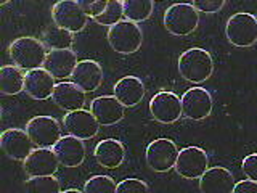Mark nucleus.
Returning a JSON list of instances; mask_svg holds the SVG:
<instances>
[{
    "mask_svg": "<svg viewBox=\"0 0 257 193\" xmlns=\"http://www.w3.org/2000/svg\"><path fill=\"white\" fill-rule=\"evenodd\" d=\"M47 53L48 52L45 50L42 40L31 36L15 39L8 47V55H10L13 64L26 72L44 68Z\"/></svg>",
    "mask_w": 257,
    "mask_h": 193,
    "instance_id": "f257e3e1",
    "label": "nucleus"
},
{
    "mask_svg": "<svg viewBox=\"0 0 257 193\" xmlns=\"http://www.w3.org/2000/svg\"><path fill=\"white\" fill-rule=\"evenodd\" d=\"M179 71L185 80L201 84L207 80L214 72V60L204 48L193 47L179 56Z\"/></svg>",
    "mask_w": 257,
    "mask_h": 193,
    "instance_id": "f03ea898",
    "label": "nucleus"
},
{
    "mask_svg": "<svg viewBox=\"0 0 257 193\" xmlns=\"http://www.w3.org/2000/svg\"><path fill=\"white\" fill-rule=\"evenodd\" d=\"M108 42L114 52L120 55H132L139 52L143 42V32L137 23L122 20L108 29Z\"/></svg>",
    "mask_w": 257,
    "mask_h": 193,
    "instance_id": "7ed1b4c3",
    "label": "nucleus"
},
{
    "mask_svg": "<svg viewBox=\"0 0 257 193\" xmlns=\"http://www.w3.org/2000/svg\"><path fill=\"white\" fill-rule=\"evenodd\" d=\"M199 12L193 4H174L164 13V28L172 36H190L198 28Z\"/></svg>",
    "mask_w": 257,
    "mask_h": 193,
    "instance_id": "20e7f679",
    "label": "nucleus"
},
{
    "mask_svg": "<svg viewBox=\"0 0 257 193\" xmlns=\"http://www.w3.org/2000/svg\"><path fill=\"white\" fill-rule=\"evenodd\" d=\"M225 36L235 47H252L257 42V18L246 12L231 15L225 26Z\"/></svg>",
    "mask_w": 257,
    "mask_h": 193,
    "instance_id": "39448f33",
    "label": "nucleus"
},
{
    "mask_svg": "<svg viewBox=\"0 0 257 193\" xmlns=\"http://www.w3.org/2000/svg\"><path fill=\"white\" fill-rule=\"evenodd\" d=\"M52 20L55 26L64 31L80 32L88 23V15L84 12L80 2L76 0H60L52 7Z\"/></svg>",
    "mask_w": 257,
    "mask_h": 193,
    "instance_id": "423d86ee",
    "label": "nucleus"
},
{
    "mask_svg": "<svg viewBox=\"0 0 257 193\" xmlns=\"http://www.w3.org/2000/svg\"><path fill=\"white\" fill-rule=\"evenodd\" d=\"M24 131L37 148H53L61 139V127L52 116H34L28 121Z\"/></svg>",
    "mask_w": 257,
    "mask_h": 193,
    "instance_id": "0eeeda50",
    "label": "nucleus"
},
{
    "mask_svg": "<svg viewBox=\"0 0 257 193\" xmlns=\"http://www.w3.org/2000/svg\"><path fill=\"white\" fill-rule=\"evenodd\" d=\"M145 158H147L148 167L155 172H169L172 167H175L179 148L169 139H156L147 147Z\"/></svg>",
    "mask_w": 257,
    "mask_h": 193,
    "instance_id": "6e6552de",
    "label": "nucleus"
},
{
    "mask_svg": "<svg viewBox=\"0 0 257 193\" xmlns=\"http://www.w3.org/2000/svg\"><path fill=\"white\" fill-rule=\"evenodd\" d=\"M182 115L191 121H203L212 113V95L204 87H191L182 95Z\"/></svg>",
    "mask_w": 257,
    "mask_h": 193,
    "instance_id": "1a4fd4ad",
    "label": "nucleus"
},
{
    "mask_svg": "<svg viewBox=\"0 0 257 193\" xmlns=\"http://www.w3.org/2000/svg\"><path fill=\"white\" fill-rule=\"evenodd\" d=\"M207 153L199 147H185L179 151L175 171L180 177L188 180L199 179L207 171Z\"/></svg>",
    "mask_w": 257,
    "mask_h": 193,
    "instance_id": "9d476101",
    "label": "nucleus"
},
{
    "mask_svg": "<svg viewBox=\"0 0 257 193\" xmlns=\"http://www.w3.org/2000/svg\"><path fill=\"white\" fill-rule=\"evenodd\" d=\"M150 113L155 121L161 124H172L179 121L182 115V102L174 92H158L150 100Z\"/></svg>",
    "mask_w": 257,
    "mask_h": 193,
    "instance_id": "9b49d317",
    "label": "nucleus"
},
{
    "mask_svg": "<svg viewBox=\"0 0 257 193\" xmlns=\"http://www.w3.org/2000/svg\"><path fill=\"white\" fill-rule=\"evenodd\" d=\"M0 147L4 153L15 161H26V158L34 151V143L24 129H5L0 134Z\"/></svg>",
    "mask_w": 257,
    "mask_h": 193,
    "instance_id": "f8f14e48",
    "label": "nucleus"
},
{
    "mask_svg": "<svg viewBox=\"0 0 257 193\" xmlns=\"http://www.w3.org/2000/svg\"><path fill=\"white\" fill-rule=\"evenodd\" d=\"M63 126H64V131L69 135L77 137L80 140L93 139L100 131V124L92 115V111H87L84 108L66 113V116L63 119Z\"/></svg>",
    "mask_w": 257,
    "mask_h": 193,
    "instance_id": "ddd939ff",
    "label": "nucleus"
},
{
    "mask_svg": "<svg viewBox=\"0 0 257 193\" xmlns=\"http://www.w3.org/2000/svg\"><path fill=\"white\" fill-rule=\"evenodd\" d=\"M90 111L100 126H114L119 121H122L125 115V107L114 95H103L92 100Z\"/></svg>",
    "mask_w": 257,
    "mask_h": 193,
    "instance_id": "4468645a",
    "label": "nucleus"
},
{
    "mask_svg": "<svg viewBox=\"0 0 257 193\" xmlns=\"http://www.w3.org/2000/svg\"><path fill=\"white\" fill-rule=\"evenodd\" d=\"M235 177L223 166L209 167L199 177L201 193H231L235 188Z\"/></svg>",
    "mask_w": 257,
    "mask_h": 193,
    "instance_id": "2eb2a0df",
    "label": "nucleus"
},
{
    "mask_svg": "<svg viewBox=\"0 0 257 193\" xmlns=\"http://www.w3.org/2000/svg\"><path fill=\"white\" fill-rule=\"evenodd\" d=\"M58 159L52 148H36L24 161V172L29 177L53 175L58 169Z\"/></svg>",
    "mask_w": 257,
    "mask_h": 193,
    "instance_id": "dca6fc26",
    "label": "nucleus"
},
{
    "mask_svg": "<svg viewBox=\"0 0 257 193\" xmlns=\"http://www.w3.org/2000/svg\"><path fill=\"white\" fill-rule=\"evenodd\" d=\"M58 163L64 167H77L84 163L85 145L84 140L72 135H64L53 147Z\"/></svg>",
    "mask_w": 257,
    "mask_h": 193,
    "instance_id": "f3484780",
    "label": "nucleus"
},
{
    "mask_svg": "<svg viewBox=\"0 0 257 193\" xmlns=\"http://www.w3.org/2000/svg\"><path fill=\"white\" fill-rule=\"evenodd\" d=\"M55 77L44 68L32 69L26 72L24 79V92L34 100H47L53 95Z\"/></svg>",
    "mask_w": 257,
    "mask_h": 193,
    "instance_id": "a211bd4d",
    "label": "nucleus"
},
{
    "mask_svg": "<svg viewBox=\"0 0 257 193\" xmlns=\"http://www.w3.org/2000/svg\"><path fill=\"white\" fill-rule=\"evenodd\" d=\"M77 63L79 61L76 52H72L71 48L68 50H50L47 53L44 69L50 72L55 79H64L72 76Z\"/></svg>",
    "mask_w": 257,
    "mask_h": 193,
    "instance_id": "6ab92c4d",
    "label": "nucleus"
},
{
    "mask_svg": "<svg viewBox=\"0 0 257 193\" xmlns=\"http://www.w3.org/2000/svg\"><path fill=\"white\" fill-rule=\"evenodd\" d=\"M71 79H72V82L79 85L85 93L95 92L103 82V68L98 61L82 60L77 63Z\"/></svg>",
    "mask_w": 257,
    "mask_h": 193,
    "instance_id": "aec40b11",
    "label": "nucleus"
},
{
    "mask_svg": "<svg viewBox=\"0 0 257 193\" xmlns=\"http://www.w3.org/2000/svg\"><path fill=\"white\" fill-rule=\"evenodd\" d=\"M52 100L66 113L77 111L85 105V92L74 82H58L55 85Z\"/></svg>",
    "mask_w": 257,
    "mask_h": 193,
    "instance_id": "412c9836",
    "label": "nucleus"
},
{
    "mask_svg": "<svg viewBox=\"0 0 257 193\" xmlns=\"http://www.w3.org/2000/svg\"><path fill=\"white\" fill-rule=\"evenodd\" d=\"M145 84L137 76H124L114 84V96L125 108L137 107L145 96Z\"/></svg>",
    "mask_w": 257,
    "mask_h": 193,
    "instance_id": "4be33fe9",
    "label": "nucleus"
},
{
    "mask_svg": "<svg viewBox=\"0 0 257 193\" xmlns=\"http://www.w3.org/2000/svg\"><path fill=\"white\" fill-rule=\"evenodd\" d=\"M95 159L96 163L103 167L116 169L124 163L125 159V148L124 145L116 139H104L98 142L95 147Z\"/></svg>",
    "mask_w": 257,
    "mask_h": 193,
    "instance_id": "5701e85b",
    "label": "nucleus"
},
{
    "mask_svg": "<svg viewBox=\"0 0 257 193\" xmlns=\"http://www.w3.org/2000/svg\"><path fill=\"white\" fill-rule=\"evenodd\" d=\"M26 74L15 64H4L0 68V92L4 95H16L24 90Z\"/></svg>",
    "mask_w": 257,
    "mask_h": 193,
    "instance_id": "b1692460",
    "label": "nucleus"
},
{
    "mask_svg": "<svg viewBox=\"0 0 257 193\" xmlns=\"http://www.w3.org/2000/svg\"><path fill=\"white\" fill-rule=\"evenodd\" d=\"M40 40L50 50H68L72 45V34L69 31H64L58 26H50L44 31Z\"/></svg>",
    "mask_w": 257,
    "mask_h": 193,
    "instance_id": "393cba45",
    "label": "nucleus"
},
{
    "mask_svg": "<svg viewBox=\"0 0 257 193\" xmlns=\"http://www.w3.org/2000/svg\"><path fill=\"white\" fill-rule=\"evenodd\" d=\"M122 8H124V16L127 21L142 23V21H147L151 16L155 4H153L151 0H124Z\"/></svg>",
    "mask_w": 257,
    "mask_h": 193,
    "instance_id": "a878e982",
    "label": "nucleus"
},
{
    "mask_svg": "<svg viewBox=\"0 0 257 193\" xmlns=\"http://www.w3.org/2000/svg\"><path fill=\"white\" fill-rule=\"evenodd\" d=\"M26 193H61V187L53 175L29 177L26 180Z\"/></svg>",
    "mask_w": 257,
    "mask_h": 193,
    "instance_id": "bb28decb",
    "label": "nucleus"
},
{
    "mask_svg": "<svg viewBox=\"0 0 257 193\" xmlns=\"http://www.w3.org/2000/svg\"><path fill=\"white\" fill-rule=\"evenodd\" d=\"M124 16V8H122V2L119 0H108V7L104 8V12L96 16L95 21L98 24H103V26H114V24L122 21Z\"/></svg>",
    "mask_w": 257,
    "mask_h": 193,
    "instance_id": "cd10ccee",
    "label": "nucleus"
},
{
    "mask_svg": "<svg viewBox=\"0 0 257 193\" xmlns=\"http://www.w3.org/2000/svg\"><path fill=\"white\" fill-rule=\"evenodd\" d=\"M117 183L109 175H93L84 185V193H116Z\"/></svg>",
    "mask_w": 257,
    "mask_h": 193,
    "instance_id": "c85d7f7f",
    "label": "nucleus"
},
{
    "mask_svg": "<svg viewBox=\"0 0 257 193\" xmlns=\"http://www.w3.org/2000/svg\"><path fill=\"white\" fill-rule=\"evenodd\" d=\"M116 193H150V187L145 180L140 179H124L117 183Z\"/></svg>",
    "mask_w": 257,
    "mask_h": 193,
    "instance_id": "c756f323",
    "label": "nucleus"
},
{
    "mask_svg": "<svg viewBox=\"0 0 257 193\" xmlns=\"http://www.w3.org/2000/svg\"><path fill=\"white\" fill-rule=\"evenodd\" d=\"M193 7L199 13H217L225 7V0H195Z\"/></svg>",
    "mask_w": 257,
    "mask_h": 193,
    "instance_id": "7c9ffc66",
    "label": "nucleus"
},
{
    "mask_svg": "<svg viewBox=\"0 0 257 193\" xmlns=\"http://www.w3.org/2000/svg\"><path fill=\"white\" fill-rule=\"evenodd\" d=\"M241 169H243L246 179L257 182V153H251V155L244 156L243 163H241Z\"/></svg>",
    "mask_w": 257,
    "mask_h": 193,
    "instance_id": "2f4dec72",
    "label": "nucleus"
},
{
    "mask_svg": "<svg viewBox=\"0 0 257 193\" xmlns=\"http://www.w3.org/2000/svg\"><path fill=\"white\" fill-rule=\"evenodd\" d=\"M80 5H82L84 12L90 16V18H96V16H100L104 8L108 7V0H95V2H80Z\"/></svg>",
    "mask_w": 257,
    "mask_h": 193,
    "instance_id": "473e14b6",
    "label": "nucleus"
},
{
    "mask_svg": "<svg viewBox=\"0 0 257 193\" xmlns=\"http://www.w3.org/2000/svg\"><path fill=\"white\" fill-rule=\"evenodd\" d=\"M231 193H257V182L254 180H239L235 183V188Z\"/></svg>",
    "mask_w": 257,
    "mask_h": 193,
    "instance_id": "72a5a7b5",
    "label": "nucleus"
},
{
    "mask_svg": "<svg viewBox=\"0 0 257 193\" xmlns=\"http://www.w3.org/2000/svg\"><path fill=\"white\" fill-rule=\"evenodd\" d=\"M61 193H84V191H79L77 188H69V190H64Z\"/></svg>",
    "mask_w": 257,
    "mask_h": 193,
    "instance_id": "f704fd0d",
    "label": "nucleus"
}]
</instances>
